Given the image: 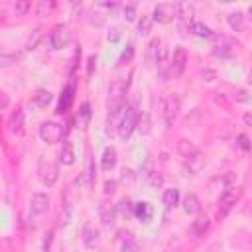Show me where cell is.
<instances>
[{
	"label": "cell",
	"mask_w": 252,
	"mask_h": 252,
	"mask_svg": "<svg viewBox=\"0 0 252 252\" xmlns=\"http://www.w3.org/2000/svg\"><path fill=\"white\" fill-rule=\"evenodd\" d=\"M126 89H128V81H114L108 89V100H106V108H108V120H114L116 116L124 114V96H126Z\"/></svg>",
	"instance_id": "1"
},
{
	"label": "cell",
	"mask_w": 252,
	"mask_h": 252,
	"mask_svg": "<svg viewBox=\"0 0 252 252\" xmlns=\"http://www.w3.org/2000/svg\"><path fill=\"white\" fill-rule=\"evenodd\" d=\"M37 179L41 181V185L53 187L57 183V179H59V165L53 159L41 156L39 161H37Z\"/></svg>",
	"instance_id": "2"
},
{
	"label": "cell",
	"mask_w": 252,
	"mask_h": 252,
	"mask_svg": "<svg viewBox=\"0 0 252 252\" xmlns=\"http://www.w3.org/2000/svg\"><path fill=\"white\" fill-rule=\"evenodd\" d=\"M179 106H181V102H179V96L175 93H165L161 96V118H163L165 126L173 124V120L179 114Z\"/></svg>",
	"instance_id": "3"
},
{
	"label": "cell",
	"mask_w": 252,
	"mask_h": 252,
	"mask_svg": "<svg viewBox=\"0 0 252 252\" xmlns=\"http://www.w3.org/2000/svg\"><path fill=\"white\" fill-rule=\"evenodd\" d=\"M136 128H138V112H136L134 106H126V110H124V114L120 118V124H118L120 140H128Z\"/></svg>",
	"instance_id": "4"
},
{
	"label": "cell",
	"mask_w": 252,
	"mask_h": 252,
	"mask_svg": "<svg viewBox=\"0 0 252 252\" xmlns=\"http://www.w3.org/2000/svg\"><path fill=\"white\" fill-rule=\"evenodd\" d=\"M240 189L238 187H230V189H226V191H222L220 193V197H219V207H217V217L219 219H222V217H226L228 213H230V209L236 205V201L240 199Z\"/></svg>",
	"instance_id": "5"
},
{
	"label": "cell",
	"mask_w": 252,
	"mask_h": 252,
	"mask_svg": "<svg viewBox=\"0 0 252 252\" xmlns=\"http://www.w3.org/2000/svg\"><path fill=\"white\" fill-rule=\"evenodd\" d=\"M39 138L45 142V144H55L63 138V126L57 124V122H41L39 124Z\"/></svg>",
	"instance_id": "6"
},
{
	"label": "cell",
	"mask_w": 252,
	"mask_h": 252,
	"mask_svg": "<svg viewBox=\"0 0 252 252\" xmlns=\"http://www.w3.org/2000/svg\"><path fill=\"white\" fill-rule=\"evenodd\" d=\"M173 18H177V4L171 2H161L152 12V20L158 24H169Z\"/></svg>",
	"instance_id": "7"
},
{
	"label": "cell",
	"mask_w": 252,
	"mask_h": 252,
	"mask_svg": "<svg viewBox=\"0 0 252 252\" xmlns=\"http://www.w3.org/2000/svg\"><path fill=\"white\" fill-rule=\"evenodd\" d=\"M49 207V197L45 193H33L32 199H30V222L33 220L35 224V219H39Z\"/></svg>",
	"instance_id": "8"
},
{
	"label": "cell",
	"mask_w": 252,
	"mask_h": 252,
	"mask_svg": "<svg viewBox=\"0 0 252 252\" xmlns=\"http://www.w3.org/2000/svg\"><path fill=\"white\" fill-rule=\"evenodd\" d=\"M69 41H71V33H69V30L65 26H55L53 32L49 33L51 49H63V47L69 45Z\"/></svg>",
	"instance_id": "9"
},
{
	"label": "cell",
	"mask_w": 252,
	"mask_h": 252,
	"mask_svg": "<svg viewBox=\"0 0 252 252\" xmlns=\"http://www.w3.org/2000/svg\"><path fill=\"white\" fill-rule=\"evenodd\" d=\"M185 67H187V51H185V47H175L173 59H171V75L175 79L181 77Z\"/></svg>",
	"instance_id": "10"
},
{
	"label": "cell",
	"mask_w": 252,
	"mask_h": 252,
	"mask_svg": "<svg viewBox=\"0 0 252 252\" xmlns=\"http://www.w3.org/2000/svg\"><path fill=\"white\" fill-rule=\"evenodd\" d=\"M73 94H75V83L71 81L67 87H63L61 89V94H59V102H57V114H65L69 108H71V104H73Z\"/></svg>",
	"instance_id": "11"
},
{
	"label": "cell",
	"mask_w": 252,
	"mask_h": 252,
	"mask_svg": "<svg viewBox=\"0 0 252 252\" xmlns=\"http://www.w3.org/2000/svg\"><path fill=\"white\" fill-rule=\"evenodd\" d=\"M116 215H118L116 205H112V203H108V201H102V203L98 205V219H100L102 224H106V226L114 224Z\"/></svg>",
	"instance_id": "12"
},
{
	"label": "cell",
	"mask_w": 252,
	"mask_h": 252,
	"mask_svg": "<svg viewBox=\"0 0 252 252\" xmlns=\"http://www.w3.org/2000/svg\"><path fill=\"white\" fill-rule=\"evenodd\" d=\"M8 130L12 134H16V136H20L24 132V110H22V106H18L10 114V118H8Z\"/></svg>",
	"instance_id": "13"
},
{
	"label": "cell",
	"mask_w": 252,
	"mask_h": 252,
	"mask_svg": "<svg viewBox=\"0 0 252 252\" xmlns=\"http://www.w3.org/2000/svg\"><path fill=\"white\" fill-rule=\"evenodd\" d=\"M51 102V93L47 91V89H37L33 94H32V98H30V106L32 108H45L47 104Z\"/></svg>",
	"instance_id": "14"
},
{
	"label": "cell",
	"mask_w": 252,
	"mask_h": 252,
	"mask_svg": "<svg viewBox=\"0 0 252 252\" xmlns=\"http://www.w3.org/2000/svg\"><path fill=\"white\" fill-rule=\"evenodd\" d=\"M185 167H187V171H189L191 175L201 173V171H203V167H205V156H203L201 152H197V154H193V156L185 158Z\"/></svg>",
	"instance_id": "15"
},
{
	"label": "cell",
	"mask_w": 252,
	"mask_h": 252,
	"mask_svg": "<svg viewBox=\"0 0 252 252\" xmlns=\"http://www.w3.org/2000/svg\"><path fill=\"white\" fill-rule=\"evenodd\" d=\"M213 53L217 57H232L234 55V43L228 39V37H220L215 47H213Z\"/></svg>",
	"instance_id": "16"
},
{
	"label": "cell",
	"mask_w": 252,
	"mask_h": 252,
	"mask_svg": "<svg viewBox=\"0 0 252 252\" xmlns=\"http://www.w3.org/2000/svg\"><path fill=\"white\" fill-rule=\"evenodd\" d=\"M193 16H195V6L193 4H189V2H179L177 4V18L183 24L191 26L193 24Z\"/></svg>",
	"instance_id": "17"
},
{
	"label": "cell",
	"mask_w": 252,
	"mask_h": 252,
	"mask_svg": "<svg viewBox=\"0 0 252 252\" xmlns=\"http://www.w3.org/2000/svg\"><path fill=\"white\" fill-rule=\"evenodd\" d=\"M81 236H83V244L87 248H94L98 244V230L93 224H85L81 230Z\"/></svg>",
	"instance_id": "18"
},
{
	"label": "cell",
	"mask_w": 252,
	"mask_h": 252,
	"mask_svg": "<svg viewBox=\"0 0 252 252\" xmlns=\"http://www.w3.org/2000/svg\"><path fill=\"white\" fill-rule=\"evenodd\" d=\"M152 215H154V209H152L150 203L140 201V203L134 205V217H136L140 222H148V220L152 219Z\"/></svg>",
	"instance_id": "19"
},
{
	"label": "cell",
	"mask_w": 252,
	"mask_h": 252,
	"mask_svg": "<svg viewBox=\"0 0 252 252\" xmlns=\"http://www.w3.org/2000/svg\"><path fill=\"white\" fill-rule=\"evenodd\" d=\"M183 211L187 215H199L201 213V201L195 193H187L183 199Z\"/></svg>",
	"instance_id": "20"
},
{
	"label": "cell",
	"mask_w": 252,
	"mask_h": 252,
	"mask_svg": "<svg viewBox=\"0 0 252 252\" xmlns=\"http://www.w3.org/2000/svg\"><path fill=\"white\" fill-rule=\"evenodd\" d=\"M209 224H211V220H209L207 215H197L195 220L191 222V234H193V236L205 234V232L209 230Z\"/></svg>",
	"instance_id": "21"
},
{
	"label": "cell",
	"mask_w": 252,
	"mask_h": 252,
	"mask_svg": "<svg viewBox=\"0 0 252 252\" xmlns=\"http://www.w3.org/2000/svg\"><path fill=\"white\" fill-rule=\"evenodd\" d=\"M114 165H116V150L112 146H106L102 152V158H100V167L104 171H110V169H114Z\"/></svg>",
	"instance_id": "22"
},
{
	"label": "cell",
	"mask_w": 252,
	"mask_h": 252,
	"mask_svg": "<svg viewBox=\"0 0 252 252\" xmlns=\"http://www.w3.org/2000/svg\"><path fill=\"white\" fill-rule=\"evenodd\" d=\"M59 159L63 165H73L75 163V150H73V144L69 140L63 142V148H61V154H59Z\"/></svg>",
	"instance_id": "23"
},
{
	"label": "cell",
	"mask_w": 252,
	"mask_h": 252,
	"mask_svg": "<svg viewBox=\"0 0 252 252\" xmlns=\"http://www.w3.org/2000/svg\"><path fill=\"white\" fill-rule=\"evenodd\" d=\"M189 32H191V33H195V35H199V37H207V39L215 37L213 30H211L207 24H203V22H193V24L189 26Z\"/></svg>",
	"instance_id": "24"
},
{
	"label": "cell",
	"mask_w": 252,
	"mask_h": 252,
	"mask_svg": "<svg viewBox=\"0 0 252 252\" xmlns=\"http://www.w3.org/2000/svg\"><path fill=\"white\" fill-rule=\"evenodd\" d=\"M89 120H91V104L89 102H83L79 112H77V126L81 130H85L89 126Z\"/></svg>",
	"instance_id": "25"
},
{
	"label": "cell",
	"mask_w": 252,
	"mask_h": 252,
	"mask_svg": "<svg viewBox=\"0 0 252 252\" xmlns=\"http://www.w3.org/2000/svg\"><path fill=\"white\" fill-rule=\"evenodd\" d=\"M161 201H163L165 209H173V207H177V205H179V189H175V187L165 189Z\"/></svg>",
	"instance_id": "26"
},
{
	"label": "cell",
	"mask_w": 252,
	"mask_h": 252,
	"mask_svg": "<svg viewBox=\"0 0 252 252\" xmlns=\"http://www.w3.org/2000/svg\"><path fill=\"white\" fill-rule=\"evenodd\" d=\"M226 20H228V26H230L232 32H240V30L244 28V14L238 12V10H236V12H230Z\"/></svg>",
	"instance_id": "27"
},
{
	"label": "cell",
	"mask_w": 252,
	"mask_h": 252,
	"mask_svg": "<svg viewBox=\"0 0 252 252\" xmlns=\"http://www.w3.org/2000/svg\"><path fill=\"white\" fill-rule=\"evenodd\" d=\"M177 152H179L183 158H189V156L197 154V152H199V148H197V146H193L189 140H179V142H177Z\"/></svg>",
	"instance_id": "28"
},
{
	"label": "cell",
	"mask_w": 252,
	"mask_h": 252,
	"mask_svg": "<svg viewBox=\"0 0 252 252\" xmlns=\"http://www.w3.org/2000/svg\"><path fill=\"white\" fill-rule=\"evenodd\" d=\"M10 10H12L14 16H26L28 10H30V2L28 0H16V2L10 4Z\"/></svg>",
	"instance_id": "29"
},
{
	"label": "cell",
	"mask_w": 252,
	"mask_h": 252,
	"mask_svg": "<svg viewBox=\"0 0 252 252\" xmlns=\"http://www.w3.org/2000/svg\"><path fill=\"white\" fill-rule=\"evenodd\" d=\"M93 181H94V169H93V163H91L89 169H87L81 177H77L75 183H77V185H89V183H93Z\"/></svg>",
	"instance_id": "30"
},
{
	"label": "cell",
	"mask_w": 252,
	"mask_h": 252,
	"mask_svg": "<svg viewBox=\"0 0 252 252\" xmlns=\"http://www.w3.org/2000/svg\"><path fill=\"white\" fill-rule=\"evenodd\" d=\"M53 8H55L53 0H39L37 2V16H47Z\"/></svg>",
	"instance_id": "31"
},
{
	"label": "cell",
	"mask_w": 252,
	"mask_h": 252,
	"mask_svg": "<svg viewBox=\"0 0 252 252\" xmlns=\"http://www.w3.org/2000/svg\"><path fill=\"white\" fill-rule=\"evenodd\" d=\"M124 217H134V205L130 203V199H122L120 203H118V207H116Z\"/></svg>",
	"instance_id": "32"
},
{
	"label": "cell",
	"mask_w": 252,
	"mask_h": 252,
	"mask_svg": "<svg viewBox=\"0 0 252 252\" xmlns=\"http://www.w3.org/2000/svg\"><path fill=\"white\" fill-rule=\"evenodd\" d=\"M150 28H152V18L142 16L140 22H138V33H140V35H148V33H150Z\"/></svg>",
	"instance_id": "33"
},
{
	"label": "cell",
	"mask_w": 252,
	"mask_h": 252,
	"mask_svg": "<svg viewBox=\"0 0 252 252\" xmlns=\"http://www.w3.org/2000/svg\"><path fill=\"white\" fill-rule=\"evenodd\" d=\"M39 39H41V28H35V30H33V33L28 37L26 49H35V45L39 43Z\"/></svg>",
	"instance_id": "34"
},
{
	"label": "cell",
	"mask_w": 252,
	"mask_h": 252,
	"mask_svg": "<svg viewBox=\"0 0 252 252\" xmlns=\"http://www.w3.org/2000/svg\"><path fill=\"white\" fill-rule=\"evenodd\" d=\"M120 252H140V246H138V242L134 238H126L122 242V246H120Z\"/></svg>",
	"instance_id": "35"
},
{
	"label": "cell",
	"mask_w": 252,
	"mask_h": 252,
	"mask_svg": "<svg viewBox=\"0 0 252 252\" xmlns=\"http://www.w3.org/2000/svg\"><path fill=\"white\" fill-rule=\"evenodd\" d=\"M18 59H20L18 53H2V55H0V65H2V67H8V65L16 63Z\"/></svg>",
	"instance_id": "36"
},
{
	"label": "cell",
	"mask_w": 252,
	"mask_h": 252,
	"mask_svg": "<svg viewBox=\"0 0 252 252\" xmlns=\"http://www.w3.org/2000/svg\"><path fill=\"white\" fill-rule=\"evenodd\" d=\"M116 187H118V181H114V179H106V181H104V189H102V191H104V195H106V197H112V195L116 193Z\"/></svg>",
	"instance_id": "37"
},
{
	"label": "cell",
	"mask_w": 252,
	"mask_h": 252,
	"mask_svg": "<svg viewBox=\"0 0 252 252\" xmlns=\"http://www.w3.org/2000/svg\"><path fill=\"white\" fill-rule=\"evenodd\" d=\"M132 55H134V45L130 43V45H126V49L122 51V55H120L118 63H126V61H130V59H132Z\"/></svg>",
	"instance_id": "38"
},
{
	"label": "cell",
	"mask_w": 252,
	"mask_h": 252,
	"mask_svg": "<svg viewBox=\"0 0 252 252\" xmlns=\"http://www.w3.org/2000/svg\"><path fill=\"white\" fill-rule=\"evenodd\" d=\"M234 100H236V102H248V100H252V96L248 94V91L238 89V91L234 93Z\"/></svg>",
	"instance_id": "39"
},
{
	"label": "cell",
	"mask_w": 252,
	"mask_h": 252,
	"mask_svg": "<svg viewBox=\"0 0 252 252\" xmlns=\"http://www.w3.org/2000/svg\"><path fill=\"white\" fill-rule=\"evenodd\" d=\"M124 18H126L128 22H134V20H136V6H134V4L124 6Z\"/></svg>",
	"instance_id": "40"
},
{
	"label": "cell",
	"mask_w": 252,
	"mask_h": 252,
	"mask_svg": "<svg viewBox=\"0 0 252 252\" xmlns=\"http://www.w3.org/2000/svg\"><path fill=\"white\" fill-rule=\"evenodd\" d=\"M136 181V173L132 169H124L122 171V183H128V185H134Z\"/></svg>",
	"instance_id": "41"
},
{
	"label": "cell",
	"mask_w": 252,
	"mask_h": 252,
	"mask_svg": "<svg viewBox=\"0 0 252 252\" xmlns=\"http://www.w3.org/2000/svg\"><path fill=\"white\" fill-rule=\"evenodd\" d=\"M148 183H150L152 187H159V185L163 183V179H161V175H159V173H156V171H152V173L148 175Z\"/></svg>",
	"instance_id": "42"
},
{
	"label": "cell",
	"mask_w": 252,
	"mask_h": 252,
	"mask_svg": "<svg viewBox=\"0 0 252 252\" xmlns=\"http://www.w3.org/2000/svg\"><path fill=\"white\" fill-rule=\"evenodd\" d=\"M238 146H240L242 150H246V152L252 150V142H250V138H248L246 134H240V136H238Z\"/></svg>",
	"instance_id": "43"
},
{
	"label": "cell",
	"mask_w": 252,
	"mask_h": 252,
	"mask_svg": "<svg viewBox=\"0 0 252 252\" xmlns=\"http://www.w3.org/2000/svg\"><path fill=\"white\" fill-rule=\"evenodd\" d=\"M51 236H53V232L49 230V232L45 234V240H43V252H47V250H49V244H51Z\"/></svg>",
	"instance_id": "44"
},
{
	"label": "cell",
	"mask_w": 252,
	"mask_h": 252,
	"mask_svg": "<svg viewBox=\"0 0 252 252\" xmlns=\"http://www.w3.org/2000/svg\"><path fill=\"white\" fill-rule=\"evenodd\" d=\"M118 37H120V30H118V28H114V30L108 33V39H110V41H116Z\"/></svg>",
	"instance_id": "45"
},
{
	"label": "cell",
	"mask_w": 252,
	"mask_h": 252,
	"mask_svg": "<svg viewBox=\"0 0 252 252\" xmlns=\"http://www.w3.org/2000/svg\"><path fill=\"white\" fill-rule=\"evenodd\" d=\"M94 63H96V57H94V55H91V57H89V75L93 73V69H94Z\"/></svg>",
	"instance_id": "46"
},
{
	"label": "cell",
	"mask_w": 252,
	"mask_h": 252,
	"mask_svg": "<svg viewBox=\"0 0 252 252\" xmlns=\"http://www.w3.org/2000/svg\"><path fill=\"white\" fill-rule=\"evenodd\" d=\"M0 96H2V106H0V108H2V110H6V108H8V94H6V93H2Z\"/></svg>",
	"instance_id": "47"
},
{
	"label": "cell",
	"mask_w": 252,
	"mask_h": 252,
	"mask_svg": "<svg viewBox=\"0 0 252 252\" xmlns=\"http://www.w3.org/2000/svg\"><path fill=\"white\" fill-rule=\"evenodd\" d=\"M244 120H246V124H252V116H250V114H246Z\"/></svg>",
	"instance_id": "48"
},
{
	"label": "cell",
	"mask_w": 252,
	"mask_h": 252,
	"mask_svg": "<svg viewBox=\"0 0 252 252\" xmlns=\"http://www.w3.org/2000/svg\"><path fill=\"white\" fill-rule=\"evenodd\" d=\"M248 83L252 85V69H250V73H248Z\"/></svg>",
	"instance_id": "49"
},
{
	"label": "cell",
	"mask_w": 252,
	"mask_h": 252,
	"mask_svg": "<svg viewBox=\"0 0 252 252\" xmlns=\"http://www.w3.org/2000/svg\"><path fill=\"white\" fill-rule=\"evenodd\" d=\"M248 18H250V20H252V6H250V8H248Z\"/></svg>",
	"instance_id": "50"
}]
</instances>
